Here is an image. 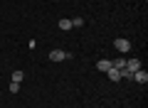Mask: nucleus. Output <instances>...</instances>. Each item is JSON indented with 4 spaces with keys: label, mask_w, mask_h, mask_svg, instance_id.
Returning <instances> with one entry per match:
<instances>
[{
    "label": "nucleus",
    "mask_w": 148,
    "mask_h": 108,
    "mask_svg": "<svg viewBox=\"0 0 148 108\" xmlns=\"http://www.w3.org/2000/svg\"><path fill=\"white\" fill-rule=\"evenodd\" d=\"M114 47H116V49L121 52V54H126V52H131V42H128V39H123V37H119V39L114 42Z\"/></svg>",
    "instance_id": "f257e3e1"
},
{
    "label": "nucleus",
    "mask_w": 148,
    "mask_h": 108,
    "mask_svg": "<svg viewBox=\"0 0 148 108\" xmlns=\"http://www.w3.org/2000/svg\"><path fill=\"white\" fill-rule=\"evenodd\" d=\"M69 57H72V54H67L64 49H52L49 52V59H52V62H62V59H69Z\"/></svg>",
    "instance_id": "f03ea898"
},
{
    "label": "nucleus",
    "mask_w": 148,
    "mask_h": 108,
    "mask_svg": "<svg viewBox=\"0 0 148 108\" xmlns=\"http://www.w3.org/2000/svg\"><path fill=\"white\" fill-rule=\"evenodd\" d=\"M133 81H138V84L146 86V84H148V74L143 71V69H138V71H133Z\"/></svg>",
    "instance_id": "7ed1b4c3"
},
{
    "label": "nucleus",
    "mask_w": 148,
    "mask_h": 108,
    "mask_svg": "<svg viewBox=\"0 0 148 108\" xmlns=\"http://www.w3.org/2000/svg\"><path fill=\"white\" fill-rule=\"evenodd\" d=\"M126 69L128 71H138V69H141V62H138V59H126Z\"/></svg>",
    "instance_id": "20e7f679"
},
{
    "label": "nucleus",
    "mask_w": 148,
    "mask_h": 108,
    "mask_svg": "<svg viewBox=\"0 0 148 108\" xmlns=\"http://www.w3.org/2000/svg\"><path fill=\"white\" fill-rule=\"evenodd\" d=\"M96 69H99V71H109V69H111V62H109V59H101V62H96Z\"/></svg>",
    "instance_id": "39448f33"
},
{
    "label": "nucleus",
    "mask_w": 148,
    "mask_h": 108,
    "mask_svg": "<svg viewBox=\"0 0 148 108\" xmlns=\"http://www.w3.org/2000/svg\"><path fill=\"white\" fill-rule=\"evenodd\" d=\"M106 74H109V79H111V81H121V71H119V69H114V67H111Z\"/></svg>",
    "instance_id": "423d86ee"
},
{
    "label": "nucleus",
    "mask_w": 148,
    "mask_h": 108,
    "mask_svg": "<svg viewBox=\"0 0 148 108\" xmlns=\"http://www.w3.org/2000/svg\"><path fill=\"white\" fill-rule=\"evenodd\" d=\"M111 67H114V69H119V71H121V69L126 67V59H123V57H119V59H114V62H111Z\"/></svg>",
    "instance_id": "0eeeda50"
},
{
    "label": "nucleus",
    "mask_w": 148,
    "mask_h": 108,
    "mask_svg": "<svg viewBox=\"0 0 148 108\" xmlns=\"http://www.w3.org/2000/svg\"><path fill=\"white\" fill-rule=\"evenodd\" d=\"M59 30H72V20H59Z\"/></svg>",
    "instance_id": "6e6552de"
},
{
    "label": "nucleus",
    "mask_w": 148,
    "mask_h": 108,
    "mask_svg": "<svg viewBox=\"0 0 148 108\" xmlns=\"http://www.w3.org/2000/svg\"><path fill=\"white\" fill-rule=\"evenodd\" d=\"M22 79H25L22 71H12V81H15V84H22Z\"/></svg>",
    "instance_id": "1a4fd4ad"
},
{
    "label": "nucleus",
    "mask_w": 148,
    "mask_h": 108,
    "mask_svg": "<svg viewBox=\"0 0 148 108\" xmlns=\"http://www.w3.org/2000/svg\"><path fill=\"white\" fill-rule=\"evenodd\" d=\"M82 25H84V20H82V17H74V20H72V27H82Z\"/></svg>",
    "instance_id": "9d476101"
},
{
    "label": "nucleus",
    "mask_w": 148,
    "mask_h": 108,
    "mask_svg": "<svg viewBox=\"0 0 148 108\" xmlns=\"http://www.w3.org/2000/svg\"><path fill=\"white\" fill-rule=\"evenodd\" d=\"M17 91H20V84L12 81V84H10V93H17Z\"/></svg>",
    "instance_id": "9b49d317"
}]
</instances>
